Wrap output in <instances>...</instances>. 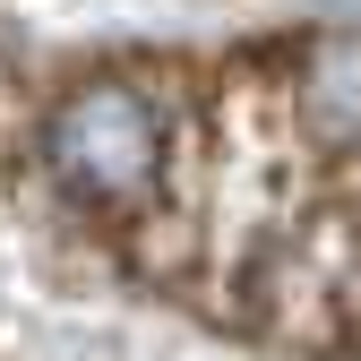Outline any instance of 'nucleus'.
I'll list each match as a JSON object with an SVG mask.
<instances>
[{"mask_svg": "<svg viewBox=\"0 0 361 361\" xmlns=\"http://www.w3.org/2000/svg\"><path fill=\"white\" fill-rule=\"evenodd\" d=\"M52 164L78 180L86 198H147L164 172V121L147 86L129 78H86L78 95L52 112Z\"/></svg>", "mask_w": 361, "mask_h": 361, "instance_id": "obj_1", "label": "nucleus"}]
</instances>
